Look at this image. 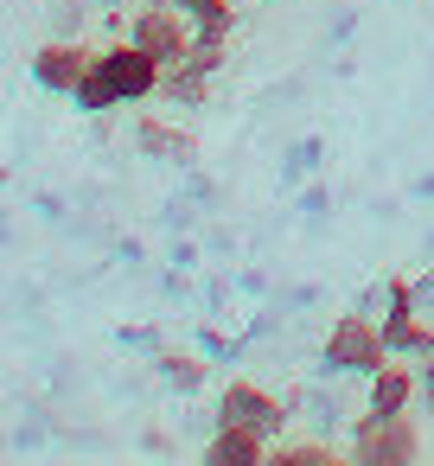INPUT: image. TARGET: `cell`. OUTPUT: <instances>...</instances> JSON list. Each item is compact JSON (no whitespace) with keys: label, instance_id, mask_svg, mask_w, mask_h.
I'll use <instances>...</instances> for the list:
<instances>
[{"label":"cell","instance_id":"cell-1","mask_svg":"<svg viewBox=\"0 0 434 466\" xmlns=\"http://www.w3.org/2000/svg\"><path fill=\"white\" fill-rule=\"evenodd\" d=\"M351 460H358V466H415V460H421V428H415V415H409V409H402V415L364 409L358 428H351Z\"/></svg>","mask_w":434,"mask_h":466},{"label":"cell","instance_id":"cell-2","mask_svg":"<svg viewBox=\"0 0 434 466\" xmlns=\"http://www.w3.org/2000/svg\"><path fill=\"white\" fill-rule=\"evenodd\" d=\"M319 358H326V370H338V377H370L377 364H389L383 319H370V313H338Z\"/></svg>","mask_w":434,"mask_h":466},{"label":"cell","instance_id":"cell-3","mask_svg":"<svg viewBox=\"0 0 434 466\" xmlns=\"http://www.w3.org/2000/svg\"><path fill=\"white\" fill-rule=\"evenodd\" d=\"M383 339H389V358H434V326L421 319V300H415V281H389L383 288Z\"/></svg>","mask_w":434,"mask_h":466},{"label":"cell","instance_id":"cell-4","mask_svg":"<svg viewBox=\"0 0 434 466\" xmlns=\"http://www.w3.org/2000/svg\"><path fill=\"white\" fill-rule=\"evenodd\" d=\"M128 39H135L141 52H154L160 65H179V58L192 52V14L179 7V0H154V7L135 14Z\"/></svg>","mask_w":434,"mask_h":466},{"label":"cell","instance_id":"cell-5","mask_svg":"<svg viewBox=\"0 0 434 466\" xmlns=\"http://www.w3.org/2000/svg\"><path fill=\"white\" fill-rule=\"evenodd\" d=\"M96 65L109 71V84H116V96H122V103H147V96H160L167 65H160L154 52H141L135 39H116L109 52H96Z\"/></svg>","mask_w":434,"mask_h":466},{"label":"cell","instance_id":"cell-6","mask_svg":"<svg viewBox=\"0 0 434 466\" xmlns=\"http://www.w3.org/2000/svg\"><path fill=\"white\" fill-rule=\"evenodd\" d=\"M217 421H243V428H262L268 441L288 428V402L281 396H268L262 383H249V377H230L224 390H217Z\"/></svg>","mask_w":434,"mask_h":466},{"label":"cell","instance_id":"cell-7","mask_svg":"<svg viewBox=\"0 0 434 466\" xmlns=\"http://www.w3.org/2000/svg\"><path fill=\"white\" fill-rule=\"evenodd\" d=\"M90 65H96V52H90L84 39H45V46L33 52V84L52 90V96H71Z\"/></svg>","mask_w":434,"mask_h":466},{"label":"cell","instance_id":"cell-8","mask_svg":"<svg viewBox=\"0 0 434 466\" xmlns=\"http://www.w3.org/2000/svg\"><path fill=\"white\" fill-rule=\"evenodd\" d=\"M364 383H370V390H364V409H377V415H402V409L421 396V377H415L409 364H396V358L377 364Z\"/></svg>","mask_w":434,"mask_h":466},{"label":"cell","instance_id":"cell-9","mask_svg":"<svg viewBox=\"0 0 434 466\" xmlns=\"http://www.w3.org/2000/svg\"><path fill=\"white\" fill-rule=\"evenodd\" d=\"M205 460H211V466H262V460H268V434H262V428H243V421H217Z\"/></svg>","mask_w":434,"mask_h":466},{"label":"cell","instance_id":"cell-10","mask_svg":"<svg viewBox=\"0 0 434 466\" xmlns=\"http://www.w3.org/2000/svg\"><path fill=\"white\" fill-rule=\"evenodd\" d=\"M135 141H141V154H147V160H192V154H198V147H192V135H186V128H173V122H160V116H141Z\"/></svg>","mask_w":434,"mask_h":466},{"label":"cell","instance_id":"cell-11","mask_svg":"<svg viewBox=\"0 0 434 466\" xmlns=\"http://www.w3.org/2000/svg\"><path fill=\"white\" fill-rule=\"evenodd\" d=\"M160 96H167V103H179V109H198V103L211 96V71H205V65H192V58H179V65H167Z\"/></svg>","mask_w":434,"mask_h":466},{"label":"cell","instance_id":"cell-12","mask_svg":"<svg viewBox=\"0 0 434 466\" xmlns=\"http://www.w3.org/2000/svg\"><path fill=\"white\" fill-rule=\"evenodd\" d=\"M71 103H77L84 116H103V109H122V96H116V84H109V71H103V65H90V71L77 77V90H71Z\"/></svg>","mask_w":434,"mask_h":466},{"label":"cell","instance_id":"cell-13","mask_svg":"<svg viewBox=\"0 0 434 466\" xmlns=\"http://www.w3.org/2000/svg\"><path fill=\"white\" fill-rule=\"evenodd\" d=\"M160 377H167L179 396H192V390L211 377V364H205V358H192V351H160Z\"/></svg>","mask_w":434,"mask_h":466},{"label":"cell","instance_id":"cell-14","mask_svg":"<svg viewBox=\"0 0 434 466\" xmlns=\"http://www.w3.org/2000/svg\"><path fill=\"white\" fill-rule=\"evenodd\" d=\"M268 460H275V466H332L338 453L319 447V441H300V447H268Z\"/></svg>","mask_w":434,"mask_h":466},{"label":"cell","instance_id":"cell-15","mask_svg":"<svg viewBox=\"0 0 434 466\" xmlns=\"http://www.w3.org/2000/svg\"><path fill=\"white\" fill-rule=\"evenodd\" d=\"M230 26H237V7H230V0H217L211 14L192 20V39H224V46H230Z\"/></svg>","mask_w":434,"mask_h":466},{"label":"cell","instance_id":"cell-16","mask_svg":"<svg viewBox=\"0 0 434 466\" xmlns=\"http://www.w3.org/2000/svg\"><path fill=\"white\" fill-rule=\"evenodd\" d=\"M415 377H421V402L434 409V358H421V370H415Z\"/></svg>","mask_w":434,"mask_h":466},{"label":"cell","instance_id":"cell-17","mask_svg":"<svg viewBox=\"0 0 434 466\" xmlns=\"http://www.w3.org/2000/svg\"><path fill=\"white\" fill-rule=\"evenodd\" d=\"M179 7H186V14L198 20V14H211V7H217V0H179Z\"/></svg>","mask_w":434,"mask_h":466},{"label":"cell","instance_id":"cell-18","mask_svg":"<svg viewBox=\"0 0 434 466\" xmlns=\"http://www.w3.org/2000/svg\"><path fill=\"white\" fill-rule=\"evenodd\" d=\"M109 7H116V0H109Z\"/></svg>","mask_w":434,"mask_h":466}]
</instances>
